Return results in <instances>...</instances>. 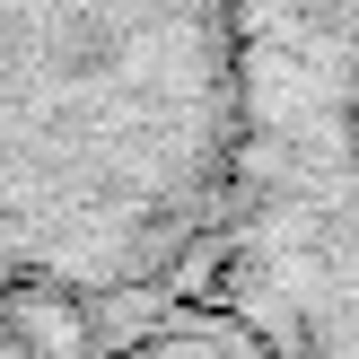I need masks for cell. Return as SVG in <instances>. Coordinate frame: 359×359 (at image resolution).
Returning <instances> with one entry per match:
<instances>
[{"label": "cell", "instance_id": "1", "mask_svg": "<svg viewBox=\"0 0 359 359\" xmlns=\"http://www.w3.org/2000/svg\"><path fill=\"white\" fill-rule=\"evenodd\" d=\"M237 175V0H0V359H123L202 316Z\"/></svg>", "mask_w": 359, "mask_h": 359}, {"label": "cell", "instance_id": "2", "mask_svg": "<svg viewBox=\"0 0 359 359\" xmlns=\"http://www.w3.org/2000/svg\"><path fill=\"white\" fill-rule=\"evenodd\" d=\"M123 359H280V351L263 342L255 325H237V316L202 307V316H184V325H167V333H149V342H132Z\"/></svg>", "mask_w": 359, "mask_h": 359}]
</instances>
